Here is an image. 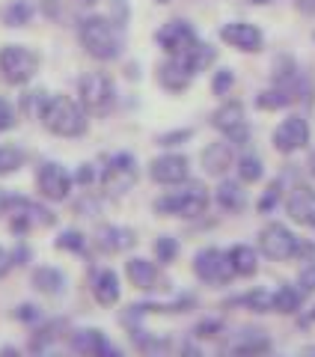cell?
<instances>
[{
    "label": "cell",
    "mask_w": 315,
    "mask_h": 357,
    "mask_svg": "<svg viewBox=\"0 0 315 357\" xmlns=\"http://www.w3.org/2000/svg\"><path fill=\"white\" fill-rule=\"evenodd\" d=\"M39 122L42 128L54 134V137H66V140H75V137H84L86 128H89V116L86 110L77 105V98L72 96H45V102L39 107Z\"/></svg>",
    "instance_id": "obj_1"
},
{
    "label": "cell",
    "mask_w": 315,
    "mask_h": 357,
    "mask_svg": "<svg viewBox=\"0 0 315 357\" xmlns=\"http://www.w3.org/2000/svg\"><path fill=\"white\" fill-rule=\"evenodd\" d=\"M77 39H81V48L98 63H114L122 57V48H125V36H122V27H116L107 15H86L77 24Z\"/></svg>",
    "instance_id": "obj_2"
},
{
    "label": "cell",
    "mask_w": 315,
    "mask_h": 357,
    "mask_svg": "<svg viewBox=\"0 0 315 357\" xmlns=\"http://www.w3.org/2000/svg\"><path fill=\"white\" fill-rule=\"evenodd\" d=\"M211 206V197H208V188L202 182H194L187 178L182 185H173V191H167L164 197H158L152 208L155 215H164V218H185V220H194L202 218Z\"/></svg>",
    "instance_id": "obj_3"
},
{
    "label": "cell",
    "mask_w": 315,
    "mask_h": 357,
    "mask_svg": "<svg viewBox=\"0 0 315 357\" xmlns=\"http://www.w3.org/2000/svg\"><path fill=\"white\" fill-rule=\"evenodd\" d=\"M77 105L86 116H107L116 107V84L107 72H86L77 77Z\"/></svg>",
    "instance_id": "obj_4"
},
{
    "label": "cell",
    "mask_w": 315,
    "mask_h": 357,
    "mask_svg": "<svg viewBox=\"0 0 315 357\" xmlns=\"http://www.w3.org/2000/svg\"><path fill=\"white\" fill-rule=\"evenodd\" d=\"M39 54L27 45H3L0 48V81L9 86H27L39 75Z\"/></svg>",
    "instance_id": "obj_5"
},
{
    "label": "cell",
    "mask_w": 315,
    "mask_h": 357,
    "mask_svg": "<svg viewBox=\"0 0 315 357\" xmlns=\"http://www.w3.org/2000/svg\"><path fill=\"white\" fill-rule=\"evenodd\" d=\"M140 178L137 158L131 152H114L105 161V167H98V185L105 188L107 197H125Z\"/></svg>",
    "instance_id": "obj_6"
},
{
    "label": "cell",
    "mask_w": 315,
    "mask_h": 357,
    "mask_svg": "<svg viewBox=\"0 0 315 357\" xmlns=\"http://www.w3.org/2000/svg\"><path fill=\"white\" fill-rule=\"evenodd\" d=\"M6 215H9V229L13 236H27L33 229H45V227H54L57 223V215L51 208H45L36 199H27L21 194H9V206H6Z\"/></svg>",
    "instance_id": "obj_7"
},
{
    "label": "cell",
    "mask_w": 315,
    "mask_h": 357,
    "mask_svg": "<svg viewBox=\"0 0 315 357\" xmlns=\"http://www.w3.org/2000/svg\"><path fill=\"white\" fill-rule=\"evenodd\" d=\"M211 126H215L223 140L232 143L235 149L238 146H247L250 143V122H247V110L241 102H223L215 114H211Z\"/></svg>",
    "instance_id": "obj_8"
},
{
    "label": "cell",
    "mask_w": 315,
    "mask_h": 357,
    "mask_svg": "<svg viewBox=\"0 0 315 357\" xmlns=\"http://www.w3.org/2000/svg\"><path fill=\"white\" fill-rule=\"evenodd\" d=\"M298 244L300 238L291 232L286 223H268V227H262V232H259V253L265 256V259L271 262H289L298 256Z\"/></svg>",
    "instance_id": "obj_9"
},
{
    "label": "cell",
    "mask_w": 315,
    "mask_h": 357,
    "mask_svg": "<svg viewBox=\"0 0 315 357\" xmlns=\"http://www.w3.org/2000/svg\"><path fill=\"white\" fill-rule=\"evenodd\" d=\"M72 188H75V178L63 164L42 161L36 167V191L42 199H48V203H66L72 197Z\"/></svg>",
    "instance_id": "obj_10"
},
{
    "label": "cell",
    "mask_w": 315,
    "mask_h": 357,
    "mask_svg": "<svg viewBox=\"0 0 315 357\" xmlns=\"http://www.w3.org/2000/svg\"><path fill=\"white\" fill-rule=\"evenodd\" d=\"M194 274L202 286H229L235 277H232V268L226 259V250L220 248H202L194 256Z\"/></svg>",
    "instance_id": "obj_11"
},
{
    "label": "cell",
    "mask_w": 315,
    "mask_h": 357,
    "mask_svg": "<svg viewBox=\"0 0 315 357\" xmlns=\"http://www.w3.org/2000/svg\"><path fill=\"white\" fill-rule=\"evenodd\" d=\"M271 349H274V342L268 337V331L241 328L238 333H232V337L223 342L220 357H268Z\"/></svg>",
    "instance_id": "obj_12"
},
{
    "label": "cell",
    "mask_w": 315,
    "mask_h": 357,
    "mask_svg": "<svg viewBox=\"0 0 315 357\" xmlns=\"http://www.w3.org/2000/svg\"><path fill=\"white\" fill-rule=\"evenodd\" d=\"M309 137H312L309 119L303 116V114H289V116L274 128L271 143H274V149H277L279 155H295V152H300L303 146H307Z\"/></svg>",
    "instance_id": "obj_13"
},
{
    "label": "cell",
    "mask_w": 315,
    "mask_h": 357,
    "mask_svg": "<svg viewBox=\"0 0 315 357\" xmlns=\"http://www.w3.org/2000/svg\"><path fill=\"white\" fill-rule=\"evenodd\" d=\"M155 42L167 57H182V54H187L199 42V36H197V30L190 27V21L173 18V21H167L164 27H158Z\"/></svg>",
    "instance_id": "obj_14"
},
{
    "label": "cell",
    "mask_w": 315,
    "mask_h": 357,
    "mask_svg": "<svg viewBox=\"0 0 315 357\" xmlns=\"http://www.w3.org/2000/svg\"><path fill=\"white\" fill-rule=\"evenodd\" d=\"M149 178L155 185H164V188H173V185H182L190 178V158L182 152H164L158 158L149 161Z\"/></svg>",
    "instance_id": "obj_15"
},
{
    "label": "cell",
    "mask_w": 315,
    "mask_h": 357,
    "mask_svg": "<svg viewBox=\"0 0 315 357\" xmlns=\"http://www.w3.org/2000/svg\"><path fill=\"white\" fill-rule=\"evenodd\" d=\"M220 39L241 54H256L265 48V33L250 21H229L220 27Z\"/></svg>",
    "instance_id": "obj_16"
},
{
    "label": "cell",
    "mask_w": 315,
    "mask_h": 357,
    "mask_svg": "<svg viewBox=\"0 0 315 357\" xmlns=\"http://www.w3.org/2000/svg\"><path fill=\"white\" fill-rule=\"evenodd\" d=\"M69 333H72V328L66 319H42L30 333V354L63 349L66 340H69Z\"/></svg>",
    "instance_id": "obj_17"
},
{
    "label": "cell",
    "mask_w": 315,
    "mask_h": 357,
    "mask_svg": "<svg viewBox=\"0 0 315 357\" xmlns=\"http://www.w3.org/2000/svg\"><path fill=\"white\" fill-rule=\"evenodd\" d=\"M137 244V232L128 229V227H119V223H101V227L93 232V248L98 253H107V256H116V253H125Z\"/></svg>",
    "instance_id": "obj_18"
},
{
    "label": "cell",
    "mask_w": 315,
    "mask_h": 357,
    "mask_svg": "<svg viewBox=\"0 0 315 357\" xmlns=\"http://www.w3.org/2000/svg\"><path fill=\"white\" fill-rule=\"evenodd\" d=\"M283 206H286V215L300 223V227H307V229H315V188L312 185H295L289 191V197L283 199Z\"/></svg>",
    "instance_id": "obj_19"
},
{
    "label": "cell",
    "mask_w": 315,
    "mask_h": 357,
    "mask_svg": "<svg viewBox=\"0 0 315 357\" xmlns=\"http://www.w3.org/2000/svg\"><path fill=\"white\" fill-rule=\"evenodd\" d=\"M125 277L134 289H140V292H161L167 289V280L161 277V268H158L152 259H143V256H131L125 262Z\"/></svg>",
    "instance_id": "obj_20"
},
{
    "label": "cell",
    "mask_w": 315,
    "mask_h": 357,
    "mask_svg": "<svg viewBox=\"0 0 315 357\" xmlns=\"http://www.w3.org/2000/svg\"><path fill=\"white\" fill-rule=\"evenodd\" d=\"M110 342H114V340H110L105 331H98V328H77V331L69 333L66 349H69V354H75V357H101L107 351Z\"/></svg>",
    "instance_id": "obj_21"
},
{
    "label": "cell",
    "mask_w": 315,
    "mask_h": 357,
    "mask_svg": "<svg viewBox=\"0 0 315 357\" xmlns=\"http://www.w3.org/2000/svg\"><path fill=\"white\" fill-rule=\"evenodd\" d=\"M235 146L226 140H215V143H208L206 149H202L199 155V164H202V170H206V176H215V178H226V173L235 167Z\"/></svg>",
    "instance_id": "obj_22"
},
{
    "label": "cell",
    "mask_w": 315,
    "mask_h": 357,
    "mask_svg": "<svg viewBox=\"0 0 315 357\" xmlns=\"http://www.w3.org/2000/svg\"><path fill=\"white\" fill-rule=\"evenodd\" d=\"M194 77H197V75L190 72L178 57H167L161 66H158V84H161V89H167V93H173V96L190 89Z\"/></svg>",
    "instance_id": "obj_23"
},
{
    "label": "cell",
    "mask_w": 315,
    "mask_h": 357,
    "mask_svg": "<svg viewBox=\"0 0 315 357\" xmlns=\"http://www.w3.org/2000/svg\"><path fill=\"white\" fill-rule=\"evenodd\" d=\"M93 298L98 307H116L122 298V286H119V274L114 268H98L93 274Z\"/></svg>",
    "instance_id": "obj_24"
},
{
    "label": "cell",
    "mask_w": 315,
    "mask_h": 357,
    "mask_svg": "<svg viewBox=\"0 0 315 357\" xmlns=\"http://www.w3.org/2000/svg\"><path fill=\"white\" fill-rule=\"evenodd\" d=\"M30 286L45 298H60L66 292V286H69V280H66V274L60 268L39 265V268H33V274H30Z\"/></svg>",
    "instance_id": "obj_25"
},
{
    "label": "cell",
    "mask_w": 315,
    "mask_h": 357,
    "mask_svg": "<svg viewBox=\"0 0 315 357\" xmlns=\"http://www.w3.org/2000/svg\"><path fill=\"white\" fill-rule=\"evenodd\" d=\"M215 203L220 206V211L226 215H241L247 208V191L238 178H220L217 191H215Z\"/></svg>",
    "instance_id": "obj_26"
},
{
    "label": "cell",
    "mask_w": 315,
    "mask_h": 357,
    "mask_svg": "<svg viewBox=\"0 0 315 357\" xmlns=\"http://www.w3.org/2000/svg\"><path fill=\"white\" fill-rule=\"evenodd\" d=\"M303 304H307V295L300 292L298 286H277L271 289V312H279V316H295V312L303 310Z\"/></svg>",
    "instance_id": "obj_27"
},
{
    "label": "cell",
    "mask_w": 315,
    "mask_h": 357,
    "mask_svg": "<svg viewBox=\"0 0 315 357\" xmlns=\"http://www.w3.org/2000/svg\"><path fill=\"white\" fill-rule=\"evenodd\" d=\"M226 259L232 277H253L259 271V250H253L250 244H232L226 250Z\"/></svg>",
    "instance_id": "obj_28"
},
{
    "label": "cell",
    "mask_w": 315,
    "mask_h": 357,
    "mask_svg": "<svg viewBox=\"0 0 315 357\" xmlns=\"http://www.w3.org/2000/svg\"><path fill=\"white\" fill-rule=\"evenodd\" d=\"M178 60H182L185 66H187V69L190 72H194V75H199V72H206V69H211V66H215V60H217V51L215 48H211V45L208 42H197L194 45V48H190L187 54H182V57H178Z\"/></svg>",
    "instance_id": "obj_29"
},
{
    "label": "cell",
    "mask_w": 315,
    "mask_h": 357,
    "mask_svg": "<svg viewBox=\"0 0 315 357\" xmlns=\"http://www.w3.org/2000/svg\"><path fill=\"white\" fill-rule=\"evenodd\" d=\"M235 170H238V182L241 185H256L265 178V164L256 152H244L235 158Z\"/></svg>",
    "instance_id": "obj_30"
},
{
    "label": "cell",
    "mask_w": 315,
    "mask_h": 357,
    "mask_svg": "<svg viewBox=\"0 0 315 357\" xmlns=\"http://www.w3.org/2000/svg\"><path fill=\"white\" fill-rule=\"evenodd\" d=\"M298 98L289 93V89H283V86H268V89H262V93L256 96V107L259 110H286V107H291Z\"/></svg>",
    "instance_id": "obj_31"
},
{
    "label": "cell",
    "mask_w": 315,
    "mask_h": 357,
    "mask_svg": "<svg viewBox=\"0 0 315 357\" xmlns=\"http://www.w3.org/2000/svg\"><path fill=\"white\" fill-rule=\"evenodd\" d=\"M226 307H244L250 312H271V289H253L238 298H232Z\"/></svg>",
    "instance_id": "obj_32"
},
{
    "label": "cell",
    "mask_w": 315,
    "mask_h": 357,
    "mask_svg": "<svg viewBox=\"0 0 315 357\" xmlns=\"http://www.w3.org/2000/svg\"><path fill=\"white\" fill-rule=\"evenodd\" d=\"M27 164V152L15 143H0V176H13Z\"/></svg>",
    "instance_id": "obj_33"
},
{
    "label": "cell",
    "mask_w": 315,
    "mask_h": 357,
    "mask_svg": "<svg viewBox=\"0 0 315 357\" xmlns=\"http://www.w3.org/2000/svg\"><path fill=\"white\" fill-rule=\"evenodd\" d=\"M223 333H226V321H223V319H215V316H208V319L197 321L194 331H190V337H194L197 342H211V340H220Z\"/></svg>",
    "instance_id": "obj_34"
},
{
    "label": "cell",
    "mask_w": 315,
    "mask_h": 357,
    "mask_svg": "<svg viewBox=\"0 0 315 357\" xmlns=\"http://www.w3.org/2000/svg\"><path fill=\"white\" fill-rule=\"evenodd\" d=\"M33 18V3L30 0H13L6 9H3V24L6 27H27Z\"/></svg>",
    "instance_id": "obj_35"
},
{
    "label": "cell",
    "mask_w": 315,
    "mask_h": 357,
    "mask_svg": "<svg viewBox=\"0 0 315 357\" xmlns=\"http://www.w3.org/2000/svg\"><path fill=\"white\" fill-rule=\"evenodd\" d=\"M54 248L63 250V253H86V236L81 229H63Z\"/></svg>",
    "instance_id": "obj_36"
},
{
    "label": "cell",
    "mask_w": 315,
    "mask_h": 357,
    "mask_svg": "<svg viewBox=\"0 0 315 357\" xmlns=\"http://www.w3.org/2000/svg\"><path fill=\"white\" fill-rule=\"evenodd\" d=\"M152 250H155L158 265H173L176 256H178V241L173 236H158L155 244H152Z\"/></svg>",
    "instance_id": "obj_37"
},
{
    "label": "cell",
    "mask_w": 315,
    "mask_h": 357,
    "mask_svg": "<svg viewBox=\"0 0 315 357\" xmlns=\"http://www.w3.org/2000/svg\"><path fill=\"white\" fill-rule=\"evenodd\" d=\"M279 203H283V178H274V182L268 185V191L262 194V199L256 203V208L262 211V215H268V211H274Z\"/></svg>",
    "instance_id": "obj_38"
},
{
    "label": "cell",
    "mask_w": 315,
    "mask_h": 357,
    "mask_svg": "<svg viewBox=\"0 0 315 357\" xmlns=\"http://www.w3.org/2000/svg\"><path fill=\"white\" fill-rule=\"evenodd\" d=\"M235 86V72L232 69H217L215 77H211V93H215L217 98H226L232 93Z\"/></svg>",
    "instance_id": "obj_39"
},
{
    "label": "cell",
    "mask_w": 315,
    "mask_h": 357,
    "mask_svg": "<svg viewBox=\"0 0 315 357\" xmlns=\"http://www.w3.org/2000/svg\"><path fill=\"white\" fill-rule=\"evenodd\" d=\"M13 319H15V321H21V325L36 328L45 316H42V310H39L36 304H18V307H15V312H13Z\"/></svg>",
    "instance_id": "obj_40"
},
{
    "label": "cell",
    "mask_w": 315,
    "mask_h": 357,
    "mask_svg": "<svg viewBox=\"0 0 315 357\" xmlns=\"http://www.w3.org/2000/svg\"><path fill=\"white\" fill-rule=\"evenodd\" d=\"M72 178H75V185H81V188H93V185H98V167L95 164H81L77 170L72 173Z\"/></svg>",
    "instance_id": "obj_41"
},
{
    "label": "cell",
    "mask_w": 315,
    "mask_h": 357,
    "mask_svg": "<svg viewBox=\"0 0 315 357\" xmlns=\"http://www.w3.org/2000/svg\"><path fill=\"white\" fill-rule=\"evenodd\" d=\"M295 286H298L307 298L315 292V259H309L307 265L300 268V274H298V283H295Z\"/></svg>",
    "instance_id": "obj_42"
},
{
    "label": "cell",
    "mask_w": 315,
    "mask_h": 357,
    "mask_svg": "<svg viewBox=\"0 0 315 357\" xmlns=\"http://www.w3.org/2000/svg\"><path fill=\"white\" fill-rule=\"evenodd\" d=\"M107 6H110V21H114L116 27H125L128 24V0H107Z\"/></svg>",
    "instance_id": "obj_43"
},
{
    "label": "cell",
    "mask_w": 315,
    "mask_h": 357,
    "mask_svg": "<svg viewBox=\"0 0 315 357\" xmlns=\"http://www.w3.org/2000/svg\"><path fill=\"white\" fill-rule=\"evenodd\" d=\"M15 122H18V114H15V107L9 105L3 96H0V134H6L9 128H15Z\"/></svg>",
    "instance_id": "obj_44"
},
{
    "label": "cell",
    "mask_w": 315,
    "mask_h": 357,
    "mask_svg": "<svg viewBox=\"0 0 315 357\" xmlns=\"http://www.w3.org/2000/svg\"><path fill=\"white\" fill-rule=\"evenodd\" d=\"M176 357H206V349H202V342H197L194 337H187V340L178 342Z\"/></svg>",
    "instance_id": "obj_45"
},
{
    "label": "cell",
    "mask_w": 315,
    "mask_h": 357,
    "mask_svg": "<svg viewBox=\"0 0 315 357\" xmlns=\"http://www.w3.org/2000/svg\"><path fill=\"white\" fill-rule=\"evenodd\" d=\"M194 137V131L190 128H182V131H170V134H161L158 137V146H182L185 140Z\"/></svg>",
    "instance_id": "obj_46"
},
{
    "label": "cell",
    "mask_w": 315,
    "mask_h": 357,
    "mask_svg": "<svg viewBox=\"0 0 315 357\" xmlns=\"http://www.w3.org/2000/svg\"><path fill=\"white\" fill-rule=\"evenodd\" d=\"M75 211H77V215H84V218H93L95 211H98V199L86 191L84 199H77V203H75Z\"/></svg>",
    "instance_id": "obj_47"
},
{
    "label": "cell",
    "mask_w": 315,
    "mask_h": 357,
    "mask_svg": "<svg viewBox=\"0 0 315 357\" xmlns=\"http://www.w3.org/2000/svg\"><path fill=\"white\" fill-rule=\"evenodd\" d=\"M9 256H13V268L15 265H27L30 262V248L27 244H18L15 250H9Z\"/></svg>",
    "instance_id": "obj_48"
},
{
    "label": "cell",
    "mask_w": 315,
    "mask_h": 357,
    "mask_svg": "<svg viewBox=\"0 0 315 357\" xmlns=\"http://www.w3.org/2000/svg\"><path fill=\"white\" fill-rule=\"evenodd\" d=\"M9 271H13V256H9V250L0 244V277H6Z\"/></svg>",
    "instance_id": "obj_49"
},
{
    "label": "cell",
    "mask_w": 315,
    "mask_h": 357,
    "mask_svg": "<svg viewBox=\"0 0 315 357\" xmlns=\"http://www.w3.org/2000/svg\"><path fill=\"white\" fill-rule=\"evenodd\" d=\"M295 9L303 15H315V0H295Z\"/></svg>",
    "instance_id": "obj_50"
},
{
    "label": "cell",
    "mask_w": 315,
    "mask_h": 357,
    "mask_svg": "<svg viewBox=\"0 0 315 357\" xmlns=\"http://www.w3.org/2000/svg\"><path fill=\"white\" fill-rule=\"evenodd\" d=\"M0 357H24V351L18 349V345H0Z\"/></svg>",
    "instance_id": "obj_51"
},
{
    "label": "cell",
    "mask_w": 315,
    "mask_h": 357,
    "mask_svg": "<svg viewBox=\"0 0 315 357\" xmlns=\"http://www.w3.org/2000/svg\"><path fill=\"white\" fill-rule=\"evenodd\" d=\"M101 357H125V351H122V349H119V345H116V342H110V345H107V351H105V354H101Z\"/></svg>",
    "instance_id": "obj_52"
},
{
    "label": "cell",
    "mask_w": 315,
    "mask_h": 357,
    "mask_svg": "<svg viewBox=\"0 0 315 357\" xmlns=\"http://www.w3.org/2000/svg\"><path fill=\"white\" fill-rule=\"evenodd\" d=\"M6 206H9V191L6 188H0V218L6 215Z\"/></svg>",
    "instance_id": "obj_53"
},
{
    "label": "cell",
    "mask_w": 315,
    "mask_h": 357,
    "mask_svg": "<svg viewBox=\"0 0 315 357\" xmlns=\"http://www.w3.org/2000/svg\"><path fill=\"white\" fill-rule=\"evenodd\" d=\"M307 170H309V176L315 178V152L309 155V158H307Z\"/></svg>",
    "instance_id": "obj_54"
},
{
    "label": "cell",
    "mask_w": 315,
    "mask_h": 357,
    "mask_svg": "<svg viewBox=\"0 0 315 357\" xmlns=\"http://www.w3.org/2000/svg\"><path fill=\"white\" fill-rule=\"evenodd\" d=\"M298 357H315V345H307V349H303Z\"/></svg>",
    "instance_id": "obj_55"
},
{
    "label": "cell",
    "mask_w": 315,
    "mask_h": 357,
    "mask_svg": "<svg viewBox=\"0 0 315 357\" xmlns=\"http://www.w3.org/2000/svg\"><path fill=\"white\" fill-rule=\"evenodd\" d=\"M77 3H84V6H93V3H98V0H77Z\"/></svg>",
    "instance_id": "obj_56"
},
{
    "label": "cell",
    "mask_w": 315,
    "mask_h": 357,
    "mask_svg": "<svg viewBox=\"0 0 315 357\" xmlns=\"http://www.w3.org/2000/svg\"><path fill=\"white\" fill-rule=\"evenodd\" d=\"M309 321H315V310H312V312H309Z\"/></svg>",
    "instance_id": "obj_57"
},
{
    "label": "cell",
    "mask_w": 315,
    "mask_h": 357,
    "mask_svg": "<svg viewBox=\"0 0 315 357\" xmlns=\"http://www.w3.org/2000/svg\"><path fill=\"white\" fill-rule=\"evenodd\" d=\"M158 3H170V0H158Z\"/></svg>",
    "instance_id": "obj_58"
},
{
    "label": "cell",
    "mask_w": 315,
    "mask_h": 357,
    "mask_svg": "<svg viewBox=\"0 0 315 357\" xmlns=\"http://www.w3.org/2000/svg\"><path fill=\"white\" fill-rule=\"evenodd\" d=\"M268 357H271V354H268Z\"/></svg>",
    "instance_id": "obj_59"
}]
</instances>
